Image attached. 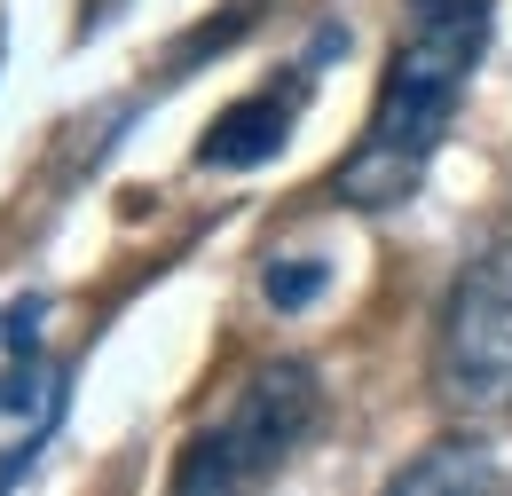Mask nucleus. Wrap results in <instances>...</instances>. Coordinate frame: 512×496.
<instances>
[{
	"label": "nucleus",
	"mask_w": 512,
	"mask_h": 496,
	"mask_svg": "<svg viewBox=\"0 0 512 496\" xmlns=\"http://www.w3.org/2000/svg\"><path fill=\"white\" fill-rule=\"evenodd\" d=\"M489 24H497V0H402V32L386 48L363 142L331 174L339 205L386 213V205L418 197L449 119H457V103L473 87V63L489 48Z\"/></svg>",
	"instance_id": "nucleus-1"
},
{
	"label": "nucleus",
	"mask_w": 512,
	"mask_h": 496,
	"mask_svg": "<svg viewBox=\"0 0 512 496\" xmlns=\"http://www.w3.org/2000/svg\"><path fill=\"white\" fill-rule=\"evenodd\" d=\"M292 119H300V87H260V95H237L221 119L205 126V142H197V166H213V174L268 166V158L284 150Z\"/></svg>",
	"instance_id": "nucleus-5"
},
{
	"label": "nucleus",
	"mask_w": 512,
	"mask_h": 496,
	"mask_svg": "<svg viewBox=\"0 0 512 496\" xmlns=\"http://www.w3.org/2000/svg\"><path fill=\"white\" fill-rule=\"evenodd\" d=\"M32 315H40V300L0 315V496L32 473V457L64 426V363L40 355Z\"/></svg>",
	"instance_id": "nucleus-4"
},
{
	"label": "nucleus",
	"mask_w": 512,
	"mask_h": 496,
	"mask_svg": "<svg viewBox=\"0 0 512 496\" xmlns=\"http://www.w3.org/2000/svg\"><path fill=\"white\" fill-rule=\"evenodd\" d=\"M434 402L465 426L512 410V245H481L434 323Z\"/></svg>",
	"instance_id": "nucleus-3"
},
{
	"label": "nucleus",
	"mask_w": 512,
	"mask_h": 496,
	"mask_svg": "<svg viewBox=\"0 0 512 496\" xmlns=\"http://www.w3.org/2000/svg\"><path fill=\"white\" fill-rule=\"evenodd\" d=\"M323 284H331V268H323V260H276V268H268V276H260V292H268V308H308V300H316Z\"/></svg>",
	"instance_id": "nucleus-7"
},
{
	"label": "nucleus",
	"mask_w": 512,
	"mask_h": 496,
	"mask_svg": "<svg viewBox=\"0 0 512 496\" xmlns=\"http://www.w3.org/2000/svg\"><path fill=\"white\" fill-rule=\"evenodd\" d=\"M386 496H497V465H489L481 441H442V449H426Z\"/></svg>",
	"instance_id": "nucleus-6"
},
{
	"label": "nucleus",
	"mask_w": 512,
	"mask_h": 496,
	"mask_svg": "<svg viewBox=\"0 0 512 496\" xmlns=\"http://www.w3.org/2000/svg\"><path fill=\"white\" fill-rule=\"evenodd\" d=\"M316 410H323V386L308 363H260L245 386H237V402L213 418V426H197L190 449L174 457V481L166 496H260L284 465H292V449L316 434Z\"/></svg>",
	"instance_id": "nucleus-2"
}]
</instances>
